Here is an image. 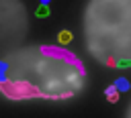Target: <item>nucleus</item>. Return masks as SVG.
Here are the masks:
<instances>
[{
  "label": "nucleus",
  "mask_w": 131,
  "mask_h": 118,
  "mask_svg": "<svg viewBox=\"0 0 131 118\" xmlns=\"http://www.w3.org/2000/svg\"><path fill=\"white\" fill-rule=\"evenodd\" d=\"M86 69L66 49L37 47L2 61L0 90L8 100H66L84 85Z\"/></svg>",
  "instance_id": "1"
},
{
  "label": "nucleus",
  "mask_w": 131,
  "mask_h": 118,
  "mask_svg": "<svg viewBox=\"0 0 131 118\" xmlns=\"http://www.w3.org/2000/svg\"><path fill=\"white\" fill-rule=\"evenodd\" d=\"M88 53L106 67H131V0H90L84 10Z\"/></svg>",
  "instance_id": "2"
},
{
  "label": "nucleus",
  "mask_w": 131,
  "mask_h": 118,
  "mask_svg": "<svg viewBox=\"0 0 131 118\" xmlns=\"http://www.w3.org/2000/svg\"><path fill=\"white\" fill-rule=\"evenodd\" d=\"M104 94H106V100L111 102V104H115V102H119V87L113 83V85H108L106 90H104Z\"/></svg>",
  "instance_id": "3"
},
{
  "label": "nucleus",
  "mask_w": 131,
  "mask_h": 118,
  "mask_svg": "<svg viewBox=\"0 0 131 118\" xmlns=\"http://www.w3.org/2000/svg\"><path fill=\"white\" fill-rule=\"evenodd\" d=\"M35 14H37L39 18H45V16H49V6H47V4H41V6L35 10Z\"/></svg>",
  "instance_id": "4"
},
{
  "label": "nucleus",
  "mask_w": 131,
  "mask_h": 118,
  "mask_svg": "<svg viewBox=\"0 0 131 118\" xmlns=\"http://www.w3.org/2000/svg\"><path fill=\"white\" fill-rule=\"evenodd\" d=\"M57 39H59V43H61V45H66V43H70V41H72V33H70V31H61Z\"/></svg>",
  "instance_id": "5"
},
{
  "label": "nucleus",
  "mask_w": 131,
  "mask_h": 118,
  "mask_svg": "<svg viewBox=\"0 0 131 118\" xmlns=\"http://www.w3.org/2000/svg\"><path fill=\"white\" fill-rule=\"evenodd\" d=\"M115 85L119 87V92H127V90H129V83H127V79H125V77H119V79L115 81Z\"/></svg>",
  "instance_id": "6"
},
{
  "label": "nucleus",
  "mask_w": 131,
  "mask_h": 118,
  "mask_svg": "<svg viewBox=\"0 0 131 118\" xmlns=\"http://www.w3.org/2000/svg\"><path fill=\"white\" fill-rule=\"evenodd\" d=\"M125 118H131V104H129V108H127V116Z\"/></svg>",
  "instance_id": "7"
},
{
  "label": "nucleus",
  "mask_w": 131,
  "mask_h": 118,
  "mask_svg": "<svg viewBox=\"0 0 131 118\" xmlns=\"http://www.w3.org/2000/svg\"><path fill=\"white\" fill-rule=\"evenodd\" d=\"M41 4H49V0H41Z\"/></svg>",
  "instance_id": "8"
}]
</instances>
